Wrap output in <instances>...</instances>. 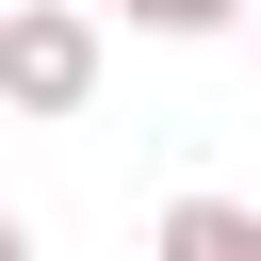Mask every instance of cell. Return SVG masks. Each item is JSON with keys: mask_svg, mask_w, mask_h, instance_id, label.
<instances>
[{"mask_svg": "<svg viewBox=\"0 0 261 261\" xmlns=\"http://www.w3.org/2000/svg\"><path fill=\"white\" fill-rule=\"evenodd\" d=\"M98 98V0H0V114H82Z\"/></svg>", "mask_w": 261, "mask_h": 261, "instance_id": "6da1fadb", "label": "cell"}, {"mask_svg": "<svg viewBox=\"0 0 261 261\" xmlns=\"http://www.w3.org/2000/svg\"><path fill=\"white\" fill-rule=\"evenodd\" d=\"M147 245H163V261H261V212H245V196H163Z\"/></svg>", "mask_w": 261, "mask_h": 261, "instance_id": "7a4b0ae2", "label": "cell"}, {"mask_svg": "<svg viewBox=\"0 0 261 261\" xmlns=\"http://www.w3.org/2000/svg\"><path fill=\"white\" fill-rule=\"evenodd\" d=\"M130 33H163V49H196V33H245V0H130Z\"/></svg>", "mask_w": 261, "mask_h": 261, "instance_id": "3957f363", "label": "cell"}, {"mask_svg": "<svg viewBox=\"0 0 261 261\" xmlns=\"http://www.w3.org/2000/svg\"><path fill=\"white\" fill-rule=\"evenodd\" d=\"M0 261H33V228H16V212H0Z\"/></svg>", "mask_w": 261, "mask_h": 261, "instance_id": "277c9868", "label": "cell"}, {"mask_svg": "<svg viewBox=\"0 0 261 261\" xmlns=\"http://www.w3.org/2000/svg\"><path fill=\"white\" fill-rule=\"evenodd\" d=\"M245 16H261V0H245Z\"/></svg>", "mask_w": 261, "mask_h": 261, "instance_id": "5b68a950", "label": "cell"}]
</instances>
